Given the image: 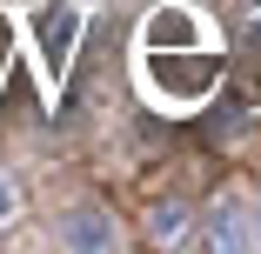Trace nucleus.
Returning <instances> with one entry per match:
<instances>
[{"instance_id": "20e7f679", "label": "nucleus", "mask_w": 261, "mask_h": 254, "mask_svg": "<svg viewBox=\"0 0 261 254\" xmlns=\"http://www.w3.org/2000/svg\"><path fill=\"white\" fill-rule=\"evenodd\" d=\"M154 241H181V214H174V208L154 214Z\"/></svg>"}, {"instance_id": "f03ea898", "label": "nucleus", "mask_w": 261, "mask_h": 254, "mask_svg": "<svg viewBox=\"0 0 261 254\" xmlns=\"http://www.w3.org/2000/svg\"><path fill=\"white\" fill-rule=\"evenodd\" d=\"M241 201H221V208H215V228H207V241H215V247H241L248 241V228H241Z\"/></svg>"}, {"instance_id": "423d86ee", "label": "nucleus", "mask_w": 261, "mask_h": 254, "mask_svg": "<svg viewBox=\"0 0 261 254\" xmlns=\"http://www.w3.org/2000/svg\"><path fill=\"white\" fill-rule=\"evenodd\" d=\"M0 67H7V20H0Z\"/></svg>"}, {"instance_id": "7ed1b4c3", "label": "nucleus", "mask_w": 261, "mask_h": 254, "mask_svg": "<svg viewBox=\"0 0 261 254\" xmlns=\"http://www.w3.org/2000/svg\"><path fill=\"white\" fill-rule=\"evenodd\" d=\"M54 241H67V247H114V221H67Z\"/></svg>"}, {"instance_id": "39448f33", "label": "nucleus", "mask_w": 261, "mask_h": 254, "mask_svg": "<svg viewBox=\"0 0 261 254\" xmlns=\"http://www.w3.org/2000/svg\"><path fill=\"white\" fill-rule=\"evenodd\" d=\"M14 214H20V187H14V181H0V221H14Z\"/></svg>"}, {"instance_id": "f257e3e1", "label": "nucleus", "mask_w": 261, "mask_h": 254, "mask_svg": "<svg viewBox=\"0 0 261 254\" xmlns=\"http://www.w3.org/2000/svg\"><path fill=\"white\" fill-rule=\"evenodd\" d=\"M81 20H87L81 7H54V14L40 20V61H47V74H54V80H61L67 61H74V34H81Z\"/></svg>"}]
</instances>
